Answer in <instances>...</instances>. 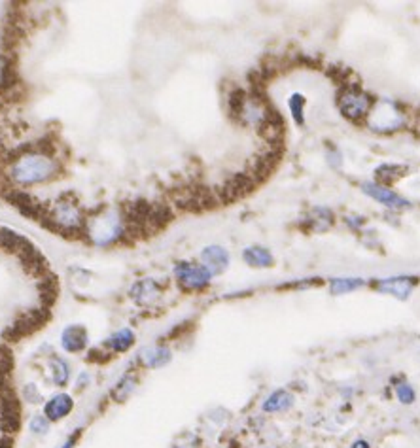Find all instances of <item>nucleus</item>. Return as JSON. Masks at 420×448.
<instances>
[{
    "label": "nucleus",
    "instance_id": "1",
    "mask_svg": "<svg viewBox=\"0 0 420 448\" xmlns=\"http://www.w3.org/2000/svg\"><path fill=\"white\" fill-rule=\"evenodd\" d=\"M57 163L46 153H27L12 165V178L19 186H35L53 176Z\"/></svg>",
    "mask_w": 420,
    "mask_h": 448
},
{
    "label": "nucleus",
    "instance_id": "2",
    "mask_svg": "<svg viewBox=\"0 0 420 448\" xmlns=\"http://www.w3.org/2000/svg\"><path fill=\"white\" fill-rule=\"evenodd\" d=\"M337 106L339 112L346 119L362 121V119L369 117V114H371L373 106H375V98L369 93H365L360 85H344L339 91Z\"/></svg>",
    "mask_w": 420,
    "mask_h": 448
},
{
    "label": "nucleus",
    "instance_id": "3",
    "mask_svg": "<svg viewBox=\"0 0 420 448\" xmlns=\"http://www.w3.org/2000/svg\"><path fill=\"white\" fill-rule=\"evenodd\" d=\"M125 225L121 218L117 214H104L93 218L90 223V234L91 241L95 242L96 246H108L124 234Z\"/></svg>",
    "mask_w": 420,
    "mask_h": 448
},
{
    "label": "nucleus",
    "instance_id": "4",
    "mask_svg": "<svg viewBox=\"0 0 420 448\" xmlns=\"http://www.w3.org/2000/svg\"><path fill=\"white\" fill-rule=\"evenodd\" d=\"M174 276L182 286V290L187 291H199L205 290L210 280H212V273L203 265V263L192 261H180L174 267Z\"/></svg>",
    "mask_w": 420,
    "mask_h": 448
},
{
    "label": "nucleus",
    "instance_id": "5",
    "mask_svg": "<svg viewBox=\"0 0 420 448\" xmlns=\"http://www.w3.org/2000/svg\"><path fill=\"white\" fill-rule=\"evenodd\" d=\"M367 119H369V123L373 125V129L383 132L400 129L401 125L405 123L403 114H401L398 108H394V104H390L388 101H383V103L379 104L375 103L371 114H369Z\"/></svg>",
    "mask_w": 420,
    "mask_h": 448
},
{
    "label": "nucleus",
    "instance_id": "6",
    "mask_svg": "<svg viewBox=\"0 0 420 448\" xmlns=\"http://www.w3.org/2000/svg\"><path fill=\"white\" fill-rule=\"evenodd\" d=\"M362 189H364L365 195H369L371 199H375L380 205H385V207L392 208V210L409 208V200L403 199L400 193H396L388 186H383V184H377V182H364Z\"/></svg>",
    "mask_w": 420,
    "mask_h": 448
},
{
    "label": "nucleus",
    "instance_id": "7",
    "mask_svg": "<svg viewBox=\"0 0 420 448\" xmlns=\"http://www.w3.org/2000/svg\"><path fill=\"white\" fill-rule=\"evenodd\" d=\"M74 408V399L70 397L69 393H56L53 397H49L44 405V416L49 422H61L62 418H67Z\"/></svg>",
    "mask_w": 420,
    "mask_h": 448
},
{
    "label": "nucleus",
    "instance_id": "8",
    "mask_svg": "<svg viewBox=\"0 0 420 448\" xmlns=\"http://www.w3.org/2000/svg\"><path fill=\"white\" fill-rule=\"evenodd\" d=\"M417 280L411 276H394V278H385L380 282L375 284V288L383 293L398 297V299H407L413 291Z\"/></svg>",
    "mask_w": 420,
    "mask_h": 448
},
{
    "label": "nucleus",
    "instance_id": "9",
    "mask_svg": "<svg viewBox=\"0 0 420 448\" xmlns=\"http://www.w3.org/2000/svg\"><path fill=\"white\" fill-rule=\"evenodd\" d=\"M87 343H90V337H87V331L85 327L80 324L69 325L65 327L61 333V346L65 348V352L69 354H78L87 348Z\"/></svg>",
    "mask_w": 420,
    "mask_h": 448
},
{
    "label": "nucleus",
    "instance_id": "10",
    "mask_svg": "<svg viewBox=\"0 0 420 448\" xmlns=\"http://www.w3.org/2000/svg\"><path fill=\"white\" fill-rule=\"evenodd\" d=\"M201 261L212 275H220L228 269L229 265L228 250L221 248V246H207L201 252Z\"/></svg>",
    "mask_w": 420,
    "mask_h": 448
},
{
    "label": "nucleus",
    "instance_id": "11",
    "mask_svg": "<svg viewBox=\"0 0 420 448\" xmlns=\"http://www.w3.org/2000/svg\"><path fill=\"white\" fill-rule=\"evenodd\" d=\"M172 352L165 346H148L144 350L140 352L138 361L146 367V369H161L167 363H171Z\"/></svg>",
    "mask_w": 420,
    "mask_h": 448
},
{
    "label": "nucleus",
    "instance_id": "12",
    "mask_svg": "<svg viewBox=\"0 0 420 448\" xmlns=\"http://www.w3.org/2000/svg\"><path fill=\"white\" fill-rule=\"evenodd\" d=\"M51 220L59 223L62 229H74L80 225V210H78L72 203H59L53 210H51Z\"/></svg>",
    "mask_w": 420,
    "mask_h": 448
},
{
    "label": "nucleus",
    "instance_id": "13",
    "mask_svg": "<svg viewBox=\"0 0 420 448\" xmlns=\"http://www.w3.org/2000/svg\"><path fill=\"white\" fill-rule=\"evenodd\" d=\"M137 341V335L133 329L129 327H124V329H117L116 333H112L110 337L106 338V348L114 354H124V352H129Z\"/></svg>",
    "mask_w": 420,
    "mask_h": 448
},
{
    "label": "nucleus",
    "instance_id": "14",
    "mask_svg": "<svg viewBox=\"0 0 420 448\" xmlns=\"http://www.w3.org/2000/svg\"><path fill=\"white\" fill-rule=\"evenodd\" d=\"M242 259L249 263L250 267H255V269H267V267H273V263H275L273 254L267 248H263V246H249V248H244Z\"/></svg>",
    "mask_w": 420,
    "mask_h": 448
},
{
    "label": "nucleus",
    "instance_id": "15",
    "mask_svg": "<svg viewBox=\"0 0 420 448\" xmlns=\"http://www.w3.org/2000/svg\"><path fill=\"white\" fill-rule=\"evenodd\" d=\"M49 379L59 388L67 386L70 380V363L57 354L49 358Z\"/></svg>",
    "mask_w": 420,
    "mask_h": 448
},
{
    "label": "nucleus",
    "instance_id": "16",
    "mask_svg": "<svg viewBox=\"0 0 420 448\" xmlns=\"http://www.w3.org/2000/svg\"><path fill=\"white\" fill-rule=\"evenodd\" d=\"M294 405V395L286 390H275V392L269 395L267 399L263 401V413H284Z\"/></svg>",
    "mask_w": 420,
    "mask_h": 448
},
{
    "label": "nucleus",
    "instance_id": "17",
    "mask_svg": "<svg viewBox=\"0 0 420 448\" xmlns=\"http://www.w3.org/2000/svg\"><path fill=\"white\" fill-rule=\"evenodd\" d=\"M131 297L138 304L153 303L159 297L158 284L153 282V280H150V278H148V280H142V282H137L133 286Z\"/></svg>",
    "mask_w": 420,
    "mask_h": 448
},
{
    "label": "nucleus",
    "instance_id": "18",
    "mask_svg": "<svg viewBox=\"0 0 420 448\" xmlns=\"http://www.w3.org/2000/svg\"><path fill=\"white\" fill-rule=\"evenodd\" d=\"M364 286L362 278H333L330 282V291L333 295H341V293H351V291L358 290Z\"/></svg>",
    "mask_w": 420,
    "mask_h": 448
},
{
    "label": "nucleus",
    "instance_id": "19",
    "mask_svg": "<svg viewBox=\"0 0 420 448\" xmlns=\"http://www.w3.org/2000/svg\"><path fill=\"white\" fill-rule=\"evenodd\" d=\"M137 388V377L135 374H125L124 379L117 382L112 390V397L116 401H125Z\"/></svg>",
    "mask_w": 420,
    "mask_h": 448
},
{
    "label": "nucleus",
    "instance_id": "20",
    "mask_svg": "<svg viewBox=\"0 0 420 448\" xmlns=\"http://www.w3.org/2000/svg\"><path fill=\"white\" fill-rule=\"evenodd\" d=\"M288 106L289 110H292V116H294V119H296L297 125L303 123V110H305V97L301 95V93H294L292 97H289L288 101Z\"/></svg>",
    "mask_w": 420,
    "mask_h": 448
},
{
    "label": "nucleus",
    "instance_id": "21",
    "mask_svg": "<svg viewBox=\"0 0 420 448\" xmlns=\"http://www.w3.org/2000/svg\"><path fill=\"white\" fill-rule=\"evenodd\" d=\"M396 395H398V399L403 405H413L414 399H417V393H414L413 386L407 384V382H401V384L396 386Z\"/></svg>",
    "mask_w": 420,
    "mask_h": 448
},
{
    "label": "nucleus",
    "instance_id": "22",
    "mask_svg": "<svg viewBox=\"0 0 420 448\" xmlns=\"http://www.w3.org/2000/svg\"><path fill=\"white\" fill-rule=\"evenodd\" d=\"M49 424H51V422H49L44 414H36V416H33L31 422H28V428H31V431L35 435H46L49 431Z\"/></svg>",
    "mask_w": 420,
    "mask_h": 448
},
{
    "label": "nucleus",
    "instance_id": "23",
    "mask_svg": "<svg viewBox=\"0 0 420 448\" xmlns=\"http://www.w3.org/2000/svg\"><path fill=\"white\" fill-rule=\"evenodd\" d=\"M199 437L193 433L180 435L178 439L174 441L172 448H199Z\"/></svg>",
    "mask_w": 420,
    "mask_h": 448
},
{
    "label": "nucleus",
    "instance_id": "24",
    "mask_svg": "<svg viewBox=\"0 0 420 448\" xmlns=\"http://www.w3.org/2000/svg\"><path fill=\"white\" fill-rule=\"evenodd\" d=\"M23 397H25L28 403H40L42 392L38 390V386H36V384L28 382V384H25V388H23Z\"/></svg>",
    "mask_w": 420,
    "mask_h": 448
},
{
    "label": "nucleus",
    "instance_id": "25",
    "mask_svg": "<svg viewBox=\"0 0 420 448\" xmlns=\"http://www.w3.org/2000/svg\"><path fill=\"white\" fill-rule=\"evenodd\" d=\"M78 437H80V431H76L74 435H70L69 439L62 442V447H59V448H74V442L78 441Z\"/></svg>",
    "mask_w": 420,
    "mask_h": 448
},
{
    "label": "nucleus",
    "instance_id": "26",
    "mask_svg": "<svg viewBox=\"0 0 420 448\" xmlns=\"http://www.w3.org/2000/svg\"><path fill=\"white\" fill-rule=\"evenodd\" d=\"M87 382H90V374H87V372H82V374L78 377V388H85L87 386Z\"/></svg>",
    "mask_w": 420,
    "mask_h": 448
},
{
    "label": "nucleus",
    "instance_id": "27",
    "mask_svg": "<svg viewBox=\"0 0 420 448\" xmlns=\"http://www.w3.org/2000/svg\"><path fill=\"white\" fill-rule=\"evenodd\" d=\"M351 448H371V447H369V442L365 441V439H356V441L352 442Z\"/></svg>",
    "mask_w": 420,
    "mask_h": 448
}]
</instances>
